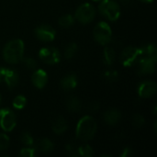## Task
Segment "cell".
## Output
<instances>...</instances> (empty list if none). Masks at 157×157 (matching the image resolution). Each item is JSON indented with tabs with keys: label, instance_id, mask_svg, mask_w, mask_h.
Segmentation results:
<instances>
[{
	"label": "cell",
	"instance_id": "6da1fadb",
	"mask_svg": "<svg viewBox=\"0 0 157 157\" xmlns=\"http://www.w3.org/2000/svg\"><path fill=\"white\" fill-rule=\"evenodd\" d=\"M25 45L21 39H13L6 43L3 48V58L9 64H17L24 57Z\"/></svg>",
	"mask_w": 157,
	"mask_h": 157
},
{
	"label": "cell",
	"instance_id": "7a4b0ae2",
	"mask_svg": "<svg viewBox=\"0 0 157 157\" xmlns=\"http://www.w3.org/2000/svg\"><path fill=\"white\" fill-rule=\"evenodd\" d=\"M97 131L98 123L96 120L89 115H86L78 121L75 129V135L78 140L82 142H88L95 137Z\"/></svg>",
	"mask_w": 157,
	"mask_h": 157
},
{
	"label": "cell",
	"instance_id": "3957f363",
	"mask_svg": "<svg viewBox=\"0 0 157 157\" xmlns=\"http://www.w3.org/2000/svg\"><path fill=\"white\" fill-rule=\"evenodd\" d=\"M98 11L109 21L118 20L121 14V6L115 0H100Z\"/></svg>",
	"mask_w": 157,
	"mask_h": 157
},
{
	"label": "cell",
	"instance_id": "277c9868",
	"mask_svg": "<svg viewBox=\"0 0 157 157\" xmlns=\"http://www.w3.org/2000/svg\"><path fill=\"white\" fill-rule=\"evenodd\" d=\"M93 37L100 45H108L112 40V30L110 26L105 21L98 22L93 29Z\"/></svg>",
	"mask_w": 157,
	"mask_h": 157
},
{
	"label": "cell",
	"instance_id": "5b68a950",
	"mask_svg": "<svg viewBox=\"0 0 157 157\" xmlns=\"http://www.w3.org/2000/svg\"><path fill=\"white\" fill-rule=\"evenodd\" d=\"M97 15V10L90 3H84L80 5L75 12V19L81 24H88L92 22Z\"/></svg>",
	"mask_w": 157,
	"mask_h": 157
},
{
	"label": "cell",
	"instance_id": "8992f818",
	"mask_svg": "<svg viewBox=\"0 0 157 157\" xmlns=\"http://www.w3.org/2000/svg\"><path fill=\"white\" fill-rule=\"evenodd\" d=\"M17 126V116L13 110L4 108L0 109V128L5 132H12Z\"/></svg>",
	"mask_w": 157,
	"mask_h": 157
},
{
	"label": "cell",
	"instance_id": "52a82bcc",
	"mask_svg": "<svg viewBox=\"0 0 157 157\" xmlns=\"http://www.w3.org/2000/svg\"><path fill=\"white\" fill-rule=\"evenodd\" d=\"M140 57H141L140 49L137 47L129 46L122 50L120 59H121V62L123 66L130 67V66H132L133 64H135Z\"/></svg>",
	"mask_w": 157,
	"mask_h": 157
},
{
	"label": "cell",
	"instance_id": "ba28073f",
	"mask_svg": "<svg viewBox=\"0 0 157 157\" xmlns=\"http://www.w3.org/2000/svg\"><path fill=\"white\" fill-rule=\"evenodd\" d=\"M156 59V55L141 56L139 60L137 61V63H138L137 74L139 75H151L155 73Z\"/></svg>",
	"mask_w": 157,
	"mask_h": 157
},
{
	"label": "cell",
	"instance_id": "9c48e42d",
	"mask_svg": "<svg viewBox=\"0 0 157 157\" xmlns=\"http://www.w3.org/2000/svg\"><path fill=\"white\" fill-rule=\"evenodd\" d=\"M40 59L46 64L54 65L60 63L61 53L58 49L54 47H43L39 51Z\"/></svg>",
	"mask_w": 157,
	"mask_h": 157
},
{
	"label": "cell",
	"instance_id": "30bf717a",
	"mask_svg": "<svg viewBox=\"0 0 157 157\" xmlns=\"http://www.w3.org/2000/svg\"><path fill=\"white\" fill-rule=\"evenodd\" d=\"M34 34L38 40L43 42H51L56 37L55 29L51 25H47V24H42L40 26H38L34 30Z\"/></svg>",
	"mask_w": 157,
	"mask_h": 157
},
{
	"label": "cell",
	"instance_id": "8fae6325",
	"mask_svg": "<svg viewBox=\"0 0 157 157\" xmlns=\"http://www.w3.org/2000/svg\"><path fill=\"white\" fill-rule=\"evenodd\" d=\"M0 79L6 83L8 88H14L19 83V75L14 69L0 67Z\"/></svg>",
	"mask_w": 157,
	"mask_h": 157
},
{
	"label": "cell",
	"instance_id": "7c38bea8",
	"mask_svg": "<svg viewBox=\"0 0 157 157\" xmlns=\"http://www.w3.org/2000/svg\"><path fill=\"white\" fill-rule=\"evenodd\" d=\"M156 83L153 80H145L142 82L137 89L138 95L143 98H149L156 94Z\"/></svg>",
	"mask_w": 157,
	"mask_h": 157
},
{
	"label": "cell",
	"instance_id": "4fadbf2b",
	"mask_svg": "<svg viewBox=\"0 0 157 157\" xmlns=\"http://www.w3.org/2000/svg\"><path fill=\"white\" fill-rule=\"evenodd\" d=\"M31 82L38 89H42L48 83V75L42 69H35L31 75Z\"/></svg>",
	"mask_w": 157,
	"mask_h": 157
},
{
	"label": "cell",
	"instance_id": "5bb4252c",
	"mask_svg": "<svg viewBox=\"0 0 157 157\" xmlns=\"http://www.w3.org/2000/svg\"><path fill=\"white\" fill-rule=\"evenodd\" d=\"M121 113L117 109H109L107 111H105L103 114L104 121L110 126H114L118 124L121 121Z\"/></svg>",
	"mask_w": 157,
	"mask_h": 157
},
{
	"label": "cell",
	"instance_id": "9a60e30c",
	"mask_svg": "<svg viewBox=\"0 0 157 157\" xmlns=\"http://www.w3.org/2000/svg\"><path fill=\"white\" fill-rule=\"evenodd\" d=\"M77 84H78V79L76 75L75 74H69L65 75L60 82L61 87L65 91H70L75 89L77 86Z\"/></svg>",
	"mask_w": 157,
	"mask_h": 157
},
{
	"label": "cell",
	"instance_id": "2e32d148",
	"mask_svg": "<svg viewBox=\"0 0 157 157\" xmlns=\"http://www.w3.org/2000/svg\"><path fill=\"white\" fill-rule=\"evenodd\" d=\"M34 148L42 154H49L52 152L54 148L53 143L49 138H41L36 144H34Z\"/></svg>",
	"mask_w": 157,
	"mask_h": 157
},
{
	"label": "cell",
	"instance_id": "e0dca14e",
	"mask_svg": "<svg viewBox=\"0 0 157 157\" xmlns=\"http://www.w3.org/2000/svg\"><path fill=\"white\" fill-rule=\"evenodd\" d=\"M68 129V124H67V121H65V119L62 116H59L55 119V121H53L52 125V132L57 134V135H60V134H63Z\"/></svg>",
	"mask_w": 157,
	"mask_h": 157
},
{
	"label": "cell",
	"instance_id": "ac0fdd59",
	"mask_svg": "<svg viewBox=\"0 0 157 157\" xmlns=\"http://www.w3.org/2000/svg\"><path fill=\"white\" fill-rule=\"evenodd\" d=\"M115 51L113 48L106 45V47L103 50V54H102V61L103 63L107 66H111L115 61Z\"/></svg>",
	"mask_w": 157,
	"mask_h": 157
},
{
	"label": "cell",
	"instance_id": "d6986e66",
	"mask_svg": "<svg viewBox=\"0 0 157 157\" xmlns=\"http://www.w3.org/2000/svg\"><path fill=\"white\" fill-rule=\"evenodd\" d=\"M82 108L81 102L76 97H70L66 100V109L70 112H78Z\"/></svg>",
	"mask_w": 157,
	"mask_h": 157
},
{
	"label": "cell",
	"instance_id": "ffe728a7",
	"mask_svg": "<svg viewBox=\"0 0 157 157\" xmlns=\"http://www.w3.org/2000/svg\"><path fill=\"white\" fill-rule=\"evenodd\" d=\"M75 19V17L71 14H66V15H63L62 16L59 20H58V24L60 27L62 28H70L74 25Z\"/></svg>",
	"mask_w": 157,
	"mask_h": 157
},
{
	"label": "cell",
	"instance_id": "44dd1931",
	"mask_svg": "<svg viewBox=\"0 0 157 157\" xmlns=\"http://www.w3.org/2000/svg\"><path fill=\"white\" fill-rule=\"evenodd\" d=\"M141 56H153L156 55V47L154 43H148L139 48Z\"/></svg>",
	"mask_w": 157,
	"mask_h": 157
},
{
	"label": "cell",
	"instance_id": "7402d4cb",
	"mask_svg": "<svg viewBox=\"0 0 157 157\" xmlns=\"http://www.w3.org/2000/svg\"><path fill=\"white\" fill-rule=\"evenodd\" d=\"M27 105V98L23 95H17L12 101V106L15 109L21 110Z\"/></svg>",
	"mask_w": 157,
	"mask_h": 157
},
{
	"label": "cell",
	"instance_id": "603a6c76",
	"mask_svg": "<svg viewBox=\"0 0 157 157\" xmlns=\"http://www.w3.org/2000/svg\"><path fill=\"white\" fill-rule=\"evenodd\" d=\"M77 50H78V46H77V44L76 43H75V42H72V43H69L66 47H65V49H64V52H63V55H64V57L66 58V59H72L75 55V53L77 52Z\"/></svg>",
	"mask_w": 157,
	"mask_h": 157
},
{
	"label": "cell",
	"instance_id": "cb8c5ba5",
	"mask_svg": "<svg viewBox=\"0 0 157 157\" xmlns=\"http://www.w3.org/2000/svg\"><path fill=\"white\" fill-rule=\"evenodd\" d=\"M78 155L83 157H91L94 155V150L89 144H82L78 146Z\"/></svg>",
	"mask_w": 157,
	"mask_h": 157
},
{
	"label": "cell",
	"instance_id": "d4e9b609",
	"mask_svg": "<svg viewBox=\"0 0 157 157\" xmlns=\"http://www.w3.org/2000/svg\"><path fill=\"white\" fill-rule=\"evenodd\" d=\"M20 141L26 146H34V144H35L34 139H33L31 133L29 132H24L21 133Z\"/></svg>",
	"mask_w": 157,
	"mask_h": 157
},
{
	"label": "cell",
	"instance_id": "484cf974",
	"mask_svg": "<svg viewBox=\"0 0 157 157\" xmlns=\"http://www.w3.org/2000/svg\"><path fill=\"white\" fill-rule=\"evenodd\" d=\"M132 125L137 128V129H140V128H143L145 124V119L144 117L142 115V114H134L132 116Z\"/></svg>",
	"mask_w": 157,
	"mask_h": 157
},
{
	"label": "cell",
	"instance_id": "4316f807",
	"mask_svg": "<svg viewBox=\"0 0 157 157\" xmlns=\"http://www.w3.org/2000/svg\"><path fill=\"white\" fill-rule=\"evenodd\" d=\"M103 78L109 82V83H112V82H115L118 80L119 78V74L117 71H114V70H107L103 73Z\"/></svg>",
	"mask_w": 157,
	"mask_h": 157
},
{
	"label": "cell",
	"instance_id": "83f0119b",
	"mask_svg": "<svg viewBox=\"0 0 157 157\" xmlns=\"http://www.w3.org/2000/svg\"><path fill=\"white\" fill-rule=\"evenodd\" d=\"M21 62L23 63V65L26 68L29 69V70H35V69H37L38 63H37L36 60L33 59V58H30V57H25L24 58L23 57L22 60H21Z\"/></svg>",
	"mask_w": 157,
	"mask_h": 157
},
{
	"label": "cell",
	"instance_id": "f1b7e54d",
	"mask_svg": "<svg viewBox=\"0 0 157 157\" xmlns=\"http://www.w3.org/2000/svg\"><path fill=\"white\" fill-rule=\"evenodd\" d=\"M19 155L22 157H34L36 155V149L34 146H27L20 150Z\"/></svg>",
	"mask_w": 157,
	"mask_h": 157
},
{
	"label": "cell",
	"instance_id": "f546056e",
	"mask_svg": "<svg viewBox=\"0 0 157 157\" xmlns=\"http://www.w3.org/2000/svg\"><path fill=\"white\" fill-rule=\"evenodd\" d=\"M10 144V139L6 133H0V151H6Z\"/></svg>",
	"mask_w": 157,
	"mask_h": 157
},
{
	"label": "cell",
	"instance_id": "4dcf8cb0",
	"mask_svg": "<svg viewBox=\"0 0 157 157\" xmlns=\"http://www.w3.org/2000/svg\"><path fill=\"white\" fill-rule=\"evenodd\" d=\"M78 146L79 145L75 144V143H69L66 145V147H65L68 155H70V156H76V155H78Z\"/></svg>",
	"mask_w": 157,
	"mask_h": 157
},
{
	"label": "cell",
	"instance_id": "1f68e13d",
	"mask_svg": "<svg viewBox=\"0 0 157 157\" xmlns=\"http://www.w3.org/2000/svg\"><path fill=\"white\" fill-rule=\"evenodd\" d=\"M132 155V150L130 147H126L124 148V150L122 151V153L121 154V157H129Z\"/></svg>",
	"mask_w": 157,
	"mask_h": 157
},
{
	"label": "cell",
	"instance_id": "d6a6232c",
	"mask_svg": "<svg viewBox=\"0 0 157 157\" xmlns=\"http://www.w3.org/2000/svg\"><path fill=\"white\" fill-rule=\"evenodd\" d=\"M141 1H143V2H144V3H153L154 2V0H141Z\"/></svg>",
	"mask_w": 157,
	"mask_h": 157
},
{
	"label": "cell",
	"instance_id": "836d02e7",
	"mask_svg": "<svg viewBox=\"0 0 157 157\" xmlns=\"http://www.w3.org/2000/svg\"><path fill=\"white\" fill-rule=\"evenodd\" d=\"M1 102H2V98H1V95H0V105H1Z\"/></svg>",
	"mask_w": 157,
	"mask_h": 157
},
{
	"label": "cell",
	"instance_id": "e575fe53",
	"mask_svg": "<svg viewBox=\"0 0 157 157\" xmlns=\"http://www.w3.org/2000/svg\"><path fill=\"white\" fill-rule=\"evenodd\" d=\"M92 1H94V2H99L100 0H92Z\"/></svg>",
	"mask_w": 157,
	"mask_h": 157
},
{
	"label": "cell",
	"instance_id": "d590c367",
	"mask_svg": "<svg viewBox=\"0 0 157 157\" xmlns=\"http://www.w3.org/2000/svg\"><path fill=\"white\" fill-rule=\"evenodd\" d=\"M0 82H1V79H0Z\"/></svg>",
	"mask_w": 157,
	"mask_h": 157
}]
</instances>
